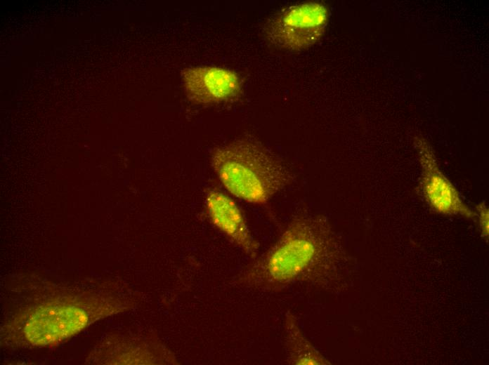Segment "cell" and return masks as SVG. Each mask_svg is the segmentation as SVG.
<instances>
[{"label":"cell","mask_w":489,"mask_h":365,"mask_svg":"<svg viewBox=\"0 0 489 365\" xmlns=\"http://www.w3.org/2000/svg\"><path fill=\"white\" fill-rule=\"evenodd\" d=\"M20 290L1 327V341L12 348L56 346L97 320L119 312L122 304L100 285L31 284Z\"/></svg>","instance_id":"cell-1"},{"label":"cell","mask_w":489,"mask_h":365,"mask_svg":"<svg viewBox=\"0 0 489 365\" xmlns=\"http://www.w3.org/2000/svg\"><path fill=\"white\" fill-rule=\"evenodd\" d=\"M327 223L318 215L293 219L277 241L253 266L249 278L271 289L323 279L333 258Z\"/></svg>","instance_id":"cell-2"},{"label":"cell","mask_w":489,"mask_h":365,"mask_svg":"<svg viewBox=\"0 0 489 365\" xmlns=\"http://www.w3.org/2000/svg\"><path fill=\"white\" fill-rule=\"evenodd\" d=\"M210 161L223 187L253 204H266L293 180L282 161L252 140H236L219 146L213 150Z\"/></svg>","instance_id":"cell-3"},{"label":"cell","mask_w":489,"mask_h":365,"mask_svg":"<svg viewBox=\"0 0 489 365\" xmlns=\"http://www.w3.org/2000/svg\"><path fill=\"white\" fill-rule=\"evenodd\" d=\"M328 11L322 3L309 1L283 8L266 22L264 34L276 47L301 51L318 42L325 32Z\"/></svg>","instance_id":"cell-4"},{"label":"cell","mask_w":489,"mask_h":365,"mask_svg":"<svg viewBox=\"0 0 489 365\" xmlns=\"http://www.w3.org/2000/svg\"><path fill=\"white\" fill-rule=\"evenodd\" d=\"M415 145L422 170L421 188L429 206L444 215H460L469 218L476 215L440 170L429 143L424 138H417Z\"/></svg>","instance_id":"cell-5"},{"label":"cell","mask_w":489,"mask_h":365,"mask_svg":"<svg viewBox=\"0 0 489 365\" xmlns=\"http://www.w3.org/2000/svg\"><path fill=\"white\" fill-rule=\"evenodd\" d=\"M181 80L188 99L196 104H215L237 96L242 82L234 71L214 66L185 68Z\"/></svg>","instance_id":"cell-6"},{"label":"cell","mask_w":489,"mask_h":365,"mask_svg":"<svg viewBox=\"0 0 489 365\" xmlns=\"http://www.w3.org/2000/svg\"><path fill=\"white\" fill-rule=\"evenodd\" d=\"M205 207L214 226L249 256L254 257L259 244L252 237L246 220L236 204L228 195L216 189L205 196Z\"/></svg>","instance_id":"cell-7"},{"label":"cell","mask_w":489,"mask_h":365,"mask_svg":"<svg viewBox=\"0 0 489 365\" xmlns=\"http://www.w3.org/2000/svg\"><path fill=\"white\" fill-rule=\"evenodd\" d=\"M287 361L294 365H322L330 363L306 337L294 316L288 312L285 320Z\"/></svg>","instance_id":"cell-8"},{"label":"cell","mask_w":489,"mask_h":365,"mask_svg":"<svg viewBox=\"0 0 489 365\" xmlns=\"http://www.w3.org/2000/svg\"><path fill=\"white\" fill-rule=\"evenodd\" d=\"M477 213L476 215L479 220V227L481 228V234L487 237H488V209L485 203H480L476 206Z\"/></svg>","instance_id":"cell-9"}]
</instances>
